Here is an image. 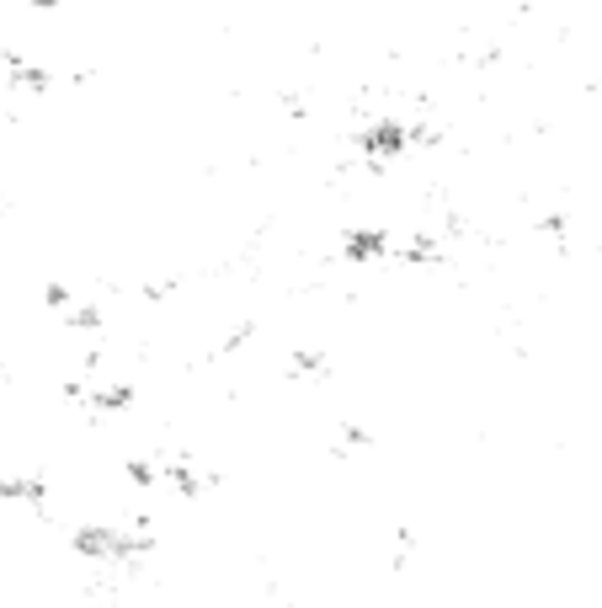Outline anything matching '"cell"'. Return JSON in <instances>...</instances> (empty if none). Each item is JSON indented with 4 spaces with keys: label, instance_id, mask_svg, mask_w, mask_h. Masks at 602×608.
Returning a JSON list of instances; mask_svg holds the SVG:
<instances>
[{
    "label": "cell",
    "instance_id": "cell-1",
    "mask_svg": "<svg viewBox=\"0 0 602 608\" xmlns=\"http://www.w3.org/2000/svg\"><path fill=\"white\" fill-rule=\"evenodd\" d=\"M81 555L91 560H139L150 549V528H128V523H86L70 534Z\"/></svg>",
    "mask_w": 602,
    "mask_h": 608
},
{
    "label": "cell",
    "instance_id": "cell-2",
    "mask_svg": "<svg viewBox=\"0 0 602 608\" xmlns=\"http://www.w3.org/2000/svg\"><path fill=\"white\" fill-rule=\"evenodd\" d=\"M70 396L91 411H123L134 406V385H70Z\"/></svg>",
    "mask_w": 602,
    "mask_h": 608
},
{
    "label": "cell",
    "instance_id": "cell-3",
    "mask_svg": "<svg viewBox=\"0 0 602 608\" xmlns=\"http://www.w3.org/2000/svg\"><path fill=\"white\" fill-rule=\"evenodd\" d=\"M390 245H394L390 230H347L341 251H347L352 262H373V256H390Z\"/></svg>",
    "mask_w": 602,
    "mask_h": 608
},
{
    "label": "cell",
    "instance_id": "cell-4",
    "mask_svg": "<svg viewBox=\"0 0 602 608\" xmlns=\"http://www.w3.org/2000/svg\"><path fill=\"white\" fill-rule=\"evenodd\" d=\"M0 502L43 507V502H49V481H43V475H0Z\"/></svg>",
    "mask_w": 602,
    "mask_h": 608
},
{
    "label": "cell",
    "instance_id": "cell-5",
    "mask_svg": "<svg viewBox=\"0 0 602 608\" xmlns=\"http://www.w3.org/2000/svg\"><path fill=\"white\" fill-rule=\"evenodd\" d=\"M326 368H331V358L320 347H294L288 353V374H326Z\"/></svg>",
    "mask_w": 602,
    "mask_h": 608
}]
</instances>
